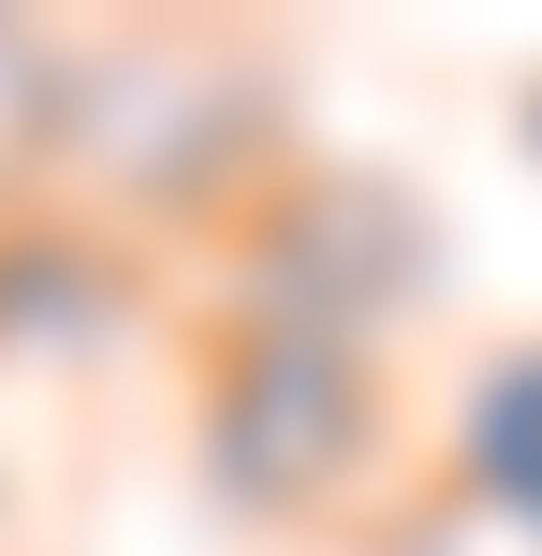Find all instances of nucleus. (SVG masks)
<instances>
[{"instance_id": "1", "label": "nucleus", "mask_w": 542, "mask_h": 556, "mask_svg": "<svg viewBox=\"0 0 542 556\" xmlns=\"http://www.w3.org/2000/svg\"><path fill=\"white\" fill-rule=\"evenodd\" d=\"M205 483L250 528H338L396 454V381L352 337H293V323H220L205 337V395H191Z\"/></svg>"}, {"instance_id": "2", "label": "nucleus", "mask_w": 542, "mask_h": 556, "mask_svg": "<svg viewBox=\"0 0 542 556\" xmlns=\"http://www.w3.org/2000/svg\"><path fill=\"white\" fill-rule=\"evenodd\" d=\"M264 74L235 45H103V59H59V162H88L103 191L133 205H220L235 162H264Z\"/></svg>"}, {"instance_id": "3", "label": "nucleus", "mask_w": 542, "mask_h": 556, "mask_svg": "<svg viewBox=\"0 0 542 556\" xmlns=\"http://www.w3.org/2000/svg\"><path fill=\"white\" fill-rule=\"evenodd\" d=\"M411 293H426V220L381 176H264L250 191V220H235V323L381 352V323Z\"/></svg>"}, {"instance_id": "4", "label": "nucleus", "mask_w": 542, "mask_h": 556, "mask_svg": "<svg viewBox=\"0 0 542 556\" xmlns=\"http://www.w3.org/2000/svg\"><path fill=\"white\" fill-rule=\"evenodd\" d=\"M117 323H133V264L103 235H59V220L0 235V352H88Z\"/></svg>"}, {"instance_id": "5", "label": "nucleus", "mask_w": 542, "mask_h": 556, "mask_svg": "<svg viewBox=\"0 0 542 556\" xmlns=\"http://www.w3.org/2000/svg\"><path fill=\"white\" fill-rule=\"evenodd\" d=\"M455 498L542 542V337L469 366V395H455Z\"/></svg>"}, {"instance_id": "6", "label": "nucleus", "mask_w": 542, "mask_h": 556, "mask_svg": "<svg viewBox=\"0 0 542 556\" xmlns=\"http://www.w3.org/2000/svg\"><path fill=\"white\" fill-rule=\"evenodd\" d=\"M29 162H59V45L45 29H0V191Z\"/></svg>"}, {"instance_id": "7", "label": "nucleus", "mask_w": 542, "mask_h": 556, "mask_svg": "<svg viewBox=\"0 0 542 556\" xmlns=\"http://www.w3.org/2000/svg\"><path fill=\"white\" fill-rule=\"evenodd\" d=\"M528 147H542V88H528Z\"/></svg>"}]
</instances>
